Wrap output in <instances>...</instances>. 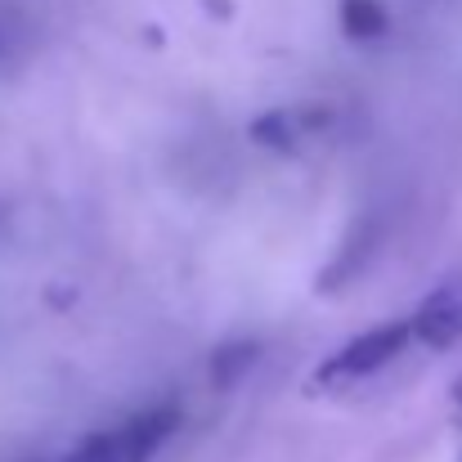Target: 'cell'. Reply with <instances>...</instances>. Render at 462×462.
<instances>
[{"instance_id": "cell-1", "label": "cell", "mask_w": 462, "mask_h": 462, "mask_svg": "<svg viewBox=\"0 0 462 462\" xmlns=\"http://www.w3.org/2000/svg\"><path fill=\"white\" fill-rule=\"evenodd\" d=\"M409 323L395 319V323H377L368 332H359L355 341H346L337 355H328L310 382V391H323V386H341V382H364L373 373H382L404 346H409Z\"/></svg>"}, {"instance_id": "cell-2", "label": "cell", "mask_w": 462, "mask_h": 462, "mask_svg": "<svg viewBox=\"0 0 462 462\" xmlns=\"http://www.w3.org/2000/svg\"><path fill=\"white\" fill-rule=\"evenodd\" d=\"M180 427V404H153L144 413H135L126 427L108 431V462H149L175 436Z\"/></svg>"}, {"instance_id": "cell-3", "label": "cell", "mask_w": 462, "mask_h": 462, "mask_svg": "<svg viewBox=\"0 0 462 462\" xmlns=\"http://www.w3.org/2000/svg\"><path fill=\"white\" fill-rule=\"evenodd\" d=\"M404 323H409V337H418L422 346L449 350L462 337V279L440 283L422 306L413 310V319H404Z\"/></svg>"}, {"instance_id": "cell-4", "label": "cell", "mask_w": 462, "mask_h": 462, "mask_svg": "<svg viewBox=\"0 0 462 462\" xmlns=\"http://www.w3.org/2000/svg\"><path fill=\"white\" fill-rule=\"evenodd\" d=\"M377 247H382V220H377V216L355 220V229L346 234V243L337 247V256H332L328 270L319 274V292H341L346 283H355V279L368 270V261L377 256Z\"/></svg>"}, {"instance_id": "cell-5", "label": "cell", "mask_w": 462, "mask_h": 462, "mask_svg": "<svg viewBox=\"0 0 462 462\" xmlns=\"http://www.w3.org/2000/svg\"><path fill=\"white\" fill-rule=\"evenodd\" d=\"M261 341H252V337H234V341H225V346H216L211 350V359H207V377H211V386H234V382H243L252 368H256V359H261Z\"/></svg>"}, {"instance_id": "cell-6", "label": "cell", "mask_w": 462, "mask_h": 462, "mask_svg": "<svg viewBox=\"0 0 462 462\" xmlns=\"http://www.w3.org/2000/svg\"><path fill=\"white\" fill-rule=\"evenodd\" d=\"M337 23H341V32H346L350 41L368 45V41L386 36L391 14L382 9V0H337Z\"/></svg>"}, {"instance_id": "cell-7", "label": "cell", "mask_w": 462, "mask_h": 462, "mask_svg": "<svg viewBox=\"0 0 462 462\" xmlns=\"http://www.w3.org/2000/svg\"><path fill=\"white\" fill-rule=\"evenodd\" d=\"M247 135H252V144L265 149V153H292L306 131H301V117H297V113L279 108V113H261V117L247 126Z\"/></svg>"}, {"instance_id": "cell-8", "label": "cell", "mask_w": 462, "mask_h": 462, "mask_svg": "<svg viewBox=\"0 0 462 462\" xmlns=\"http://www.w3.org/2000/svg\"><path fill=\"white\" fill-rule=\"evenodd\" d=\"M449 400H454V409H458V418H462V377L449 386Z\"/></svg>"}]
</instances>
